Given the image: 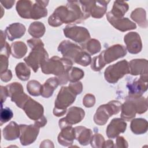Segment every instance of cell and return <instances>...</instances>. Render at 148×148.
Instances as JSON below:
<instances>
[{
    "label": "cell",
    "mask_w": 148,
    "mask_h": 148,
    "mask_svg": "<svg viewBox=\"0 0 148 148\" xmlns=\"http://www.w3.org/2000/svg\"><path fill=\"white\" fill-rule=\"evenodd\" d=\"M79 1H68L66 6L56 8L48 19L52 27H58L62 24H79L88 18L82 11Z\"/></svg>",
    "instance_id": "obj_1"
},
{
    "label": "cell",
    "mask_w": 148,
    "mask_h": 148,
    "mask_svg": "<svg viewBox=\"0 0 148 148\" xmlns=\"http://www.w3.org/2000/svg\"><path fill=\"white\" fill-rule=\"evenodd\" d=\"M73 62L64 57L54 56L46 60L41 65V71L45 74H53L57 76L59 84H65L68 80V72L71 69Z\"/></svg>",
    "instance_id": "obj_2"
},
{
    "label": "cell",
    "mask_w": 148,
    "mask_h": 148,
    "mask_svg": "<svg viewBox=\"0 0 148 148\" xmlns=\"http://www.w3.org/2000/svg\"><path fill=\"white\" fill-rule=\"evenodd\" d=\"M58 50L63 57L82 66H86L91 62L90 55L81 47L69 40H63L59 45Z\"/></svg>",
    "instance_id": "obj_3"
},
{
    "label": "cell",
    "mask_w": 148,
    "mask_h": 148,
    "mask_svg": "<svg viewBox=\"0 0 148 148\" xmlns=\"http://www.w3.org/2000/svg\"><path fill=\"white\" fill-rule=\"evenodd\" d=\"M126 54L127 49L123 45L117 44L110 46L91 60V68L94 71H99L106 64L123 57Z\"/></svg>",
    "instance_id": "obj_4"
},
{
    "label": "cell",
    "mask_w": 148,
    "mask_h": 148,
    "mask_svg": "<svg viewBox=\"0 0 148 148\" xmlns=\"http://www.w3.org/2000/svg\"><path fill=\"white\" fill-rule=\"evenodd\" d=\"M76 95L69 86L62 87L55 101L53 114L57 117L64 115L66 112V108L73 103Z\"/></svg>",
    "instance_id": "obj_5"
},
{
    "label": "cell",
    "mask_w": 148,
    "mask_h": 148,
    "mask_svg": "<svg viewBox=\"0 0 148 148\" xmlns=\"http://www.w3.org/2000/svg\"><path fill=\"white\" fill-rule=\"evenodd\" d=\"M121 107V103L117 101H112L99 106L94 116V122L99 125H103L110 117L120 111Z\"/></svg>",
    "instance_id": "obj_6"
},
{
    "label": "cell",
    "mask_w": 148,
    "mask_h": 148,
    "mask_svg": "<svg viewBox=\"0 0 148 148\" xmlns=\"http://www.w3.org/2000/svg\"><path fill=\"white\" fill-rule=\"evenodd\" d=\"M109 1H79L83 12L87 16L100 18L106 13Z\"/></svg>",
    "instance_id": "obj_7"
},
{
    "label": "cell",
    "mask_w": 148,
    "mask_h": 148,
    "mask_svg": "<svg viewBox=\"0 0 148 148\" xmlns=\"http://www.w3.org/2000/svg\"><path fill=\"white\" fill-rule=\"evenodd\" d=\"M128 73H130L128 62L124 60L109 66L105 71L104 77L108 83L113 84Z\"/></svg>",
    "instance_id": "obj_8"
},
{
    "label": "cell",
    "mask_w": 148,
    "mask_h": 148,
    "mask_svg": "<svg viewBox=\"0 0 148 148\" xmlns=\"http://www.w3.org/2000/svg\"><path fill=\"white\" fill-rule=\"evenodd\" d=\"M47 59H49V54L44 47H42L32 50L28 56L24 58V60L34 72H36L39 68Z\"/></svg>",
    "instance_id": "obj_9"
},
{
    "label": "cell",
    "mask_w": 148,
    "mask_h": 148,
    "mask_svg": "<svg viewBox=\"0 0 148 148\" xmlns=\"http://www.w3.org/2000/svg\"><path fill=\"white\" fill-rule=\"evenodd\" d=\"M6 88L12 101L14 102L18 108L23 109L29 97L24 92L22 85L20 83L14 82L7 85Z\"/></svg>",
    "instance_id": "obj_10"
},
{
    "label": "cell",
    "mask_w": 148,
    "mask_h": 148,
    "mask_svg": "<svg viewBox=\"0 0 148 148\" xmlns=\"http://www.w3.org/2000/svg\"><path fill=\"white\" fill-rule=\"evenodd\" d=\"M64 34L72 40L80 43H84L90 38L88 31L84 27L76 25H67L63 29Z\"/></svg>",
    "instance_id": "obj_11"
},
{
    "label": "cell",
    "mask_w": 148,
    "mask_h": 148,
    "mask_svg": "<svg viewBox=\"0 0 148 148\" xmlns=\"http://www.w3.org/2000/svg\"><path fill=\"white\" fill-rule=\"evenodd\" d=\"M85 112L81 108L73 106L68 110L66 116L60 120L58 124L61 129L66 126H72L73 124L80 123L84 118Z\"/></svg>",
    "instance_id": "obj_12"
},
{
    "label": "cell",
    "mask_w": 148,
    "mask_h": 148,
    "mask_svg": "<svg viewBox=\"0 0 148 148\" xmlns=\"http://www.w3.org/2000/svg\"><path fill=\"white\" fill-rule=\"evenodd\" d=\"M127 87L129 90L128 98H137L147 90V75H142L139 78L128 83Z\"/></svg>",
    "instance_id": "obj_13"
},
{
    "label": "cell",
    "mask_w": 148,
    "mask_h": 148,
    "mask_svg": "<svg viewBox=\"0 0 148 148\" xmlns=\"http://www.w3.org/2000/svg\"><path fill=\"white\" fill-rule=\"evenodd\" d=\"M20 140L23 146H27L32 143L36 139L39 127L35 124H20Z\"/></svg>",
    "instance_id": "obj_14"
},
{
    "label": "cell",
    "mask_w": 148,
    "mask_h": 148,
    "mask_svg": "<svg viewBox=\"0 0 148 148\" xmlns=\"http://www.w3.org/2000/svg\"><path fill=\"white\" fill-rule=\"evenodd\" d=\"M23 109L30 119L35 121L43 116L44 109L43 106L31 97L26 102Z\"/></svg>",
    "instance_id": "obj_15"
},
{
    "label": "cell",
    "mask_w": 148,
    "mask_h": 148,
    "mask_svg": "<svg viewBox=\"0 0 148 148\" xmlns=\"http://www.w3.org/2000/svg\"><path fill=\"white\" fill-rule=\"evenodd\" d=\"M126 49L131 54H137L142 49V40L140 35L136 32L127 33L124 38Z\"/></svg>",
    "instance_id": "obj_16"
},
{
    "label": "cell",
    "mask_w": 148,
    "mask_h": 148,
    "mask_svg": "<svg viewBox=\"0 0 148 148\" xmlns=\"http://www.w3.org/2000/svg\"><path fill=\"white\" fill-rule=\"evenodd\" d=\"M106 17L107 20L111 25H112L116 29L121 32L134 29L136 28L135 23L131 21L128 18H116L112 15L110 12L107 13Z\"/></svg>",
    "instance_id": "obj_17"
},
{
    "label": "cell",
    "mask_w": 148,
    "mask_h": 148,
    "mask_svg": "<svg viewBox=\"0 0 148 148\" xmlns=\"http://www.w3.org/2000/svg\"><path fill=\"white\" fill-rule=\"evenodd\" d=\"M127 128V123L123 119H113L107 127L106 133L108 137L113 139L119 136L120 133L125 132Z\"/></svg>",
    "instance_id": "obj_18"
},
{
    "label": "cell",
    "mask_w": 148,
    "mask_h": 148,
    "mask_svg": "<svg viewBox=\"0 0 148 148\" xmlns=\"http://www.w3.org/2000/svg\"><path fill=\"white\" fill-rule=\"evenodd\" d=\"M130 73L132 75H147V61L146 59H134L128 62Z\"/></svg>",
    "instance_id": "obj_19"
},
{
    "label": "cell",
    "mask_w": 148,
    "mask_h": 148,
    "mask_svg": "<svg viewBox=\"0 0 148 148\" xmlns=\"http://www.w3.org/2000/svg\"><path fill=\"white\" fill-rule=\"evenodd\" d=\"M26 28L24 25L20 23H12L9 25L5 30V33L10 41L20 38L25 32Z\"/></svg>",
    "instance_id": "obj_20"
},
{
    "label": "cell",
    "mask_w": 148,
    "mask_h": 148,
    "mask_svg": "<svg viewBox=\"0 0 148 148\" xmlns=\"http://www.w3.org/2000/svg\"><path fill=\"white\" fill-rule=\"evenodd\" d=\"M75 139L74 128L72 126H66L61 128V131L58 136V143L64 146H70L73 144Z\"/></svg>",
    "instance_id": "obj_21"
},
{
    "label": "cell",
    "mask_w": 148,
    "mask_h": 148,
    "mask_svg": "<svg viewBox=\"0 0 148 148\" xmlns=\"http://www.w3.org/2000/svg\"><path fill=\"white\" fill-rule=\"evenodd\" d=\"M75 139L83 146H86L90 143L92 137V131L91 129L83 126H77L74 128Z\"/></svg>",
    "instance_id": "obj_22"
},
{
    "label": "cell",
    "mask_w": 148,
    "mask_h": 148,
    "mask_svg": "<svg viewBox=\"0 0 148 148\" xmlns=\"http://www.w3.org/2000/svg\"><path fill=\"white\" fill-rule=\"evenodd\" d=\"M49 1H36L33 4L31 13V18L37 20L42 17H46L47 14V10L46 8Z\"/></svg>",
    "instance_id": "obj_23"
},
{
    "label": "cell",
    "mask_w": 148,
    "mask_h": 148,
    "mask_svg": "<svg viewBox=\"0 0 148 148\" xmlns=\"http://www.w3.org/2000/svg\"><path fill=\"white\" fill-rule=\"evenodd\" d=\"M121 118L127 121L134 119L136 113V106L133 101L129 98H127V100L121 105Z\"/></svg>",
    "instance_id": "obj_24"
},
{
    "label": "cell",
    "mask_w": 148,
    "mask_h": 148,
    "mask_svg": "<svg viewBox=\"0 0 148 148\" xmlns=\"http://www.w3.org/2000/svg\"><path fill=\"white\" fill-rule=\"evenodd\" d=\"M2 133L5 139L7 140H15L20 137V125L14 121H11L3 129Z\"/></svg>",
    "instance_id": "obj_25"
},
{
    "label": "cell",
    "mask_w": 148,
    "mask_h": 148,
    "mask_svg": "<svg viewBox=\"0 0 148 148\" xmlns=\"http://www.w3.org/2000/svg\"><path fill=\"white\" fill-rule=\"evenodd\" d=\"M33 3L31 1L21 0L17 2L16 10L19 16L24 18H31V13Z\"/></svg>",
    "instance_id": "obj_26"
},
{
    "label": "cell",
    "mask_w": 148,
    "mask_h": 148,
    "mask_svg": "<svg viewBox=\"0 0 148 148\" xmlns=\"http://www.w3.org/2000/svg\"><path fill=\"white\" fill-rule=\"evenodd\" d=\"M59 84V81L57 77L49 78L42 85L41 95L44 98L50 97Z\"/></svg>",
    "instance_id": "obj_27"
},
{
    "label": "cell",
    "mask_w": 148,
    "mask_h": 148,
    "mask_svg": "<svg viewBox=\"0 0 148 148\" xmlns=\"http://www.w3.org/2000/svg\"><path fill=\"white\" fill-rule=\"evenodd\" d=\"M148 124L146 120L142 118L133 119L131 122L130 128L133 133L136 135L145 134L147 131Z\"/></svg>",
    "instance_id": "obj_28"
},
{
    "label": "cell",
    "mask_w": 148,
    "mask_h": 148,
    "mask_svg": "<svg viewBox=\"0 0 148 148\" xmlns=\"http://www.w3.org/2000/svg\"><path fill=\"white\" fill-rule=\"evenodd\" d=\"M128 4L126 2L116 1L114 2L112 9L110 12L116 18H123L125 13L128 11Z\"/></svg>",
    "instance_id": "obj_29"
},
{
    "label": "cell",
    "mask_w": 148,
    "mask_h": 148,
    "mask_svg": "<svg viewBox=\"0 0 148 148\" xmlns=\"http://www.w3.org/2000/svg\"><path fill=\"white\" fill-rule=\"evenodd\" d=\"M131 18L135 21L139 26L142 28H147V21L146 19V13L143 8H136L132 12L131 14Z\"/></svg>",
    "instance_id": "obj_30"
},
{
    "label": "cell",
    "mask_w": 148,
    "mask_h": 148,
    "mask_svg": "<svg viewBox=\"0 0 148 148\" xmlns=\"http://www.w3.org/2000/svg\"><path fill=\"white\" fill-rule=\"evenodd\" d=\"M11 54L16 58H23L27 51L26 45L21 41H17L11 45Z\"/></svg>",
    "instance_id": "obj_31"
},
{
    "label": "cell",
    "mask_w": 148,
    "mask_h": 148,
    "mask_svg": "<svg viewBox=\"0 0 148 148\" xmlns=\"http://www.w3.org/2000/svg\"><path fill=\"white\" fill-rule=\"evenodd\" d=\"M82 48L90 55H93L101 50V46L99 40L95 39H91L82 44Z\"/></svg>",
    "instance_id": "obj_32"
},
{
    "label": "cell",
    "mask_w": 148,
    "mask_h": 148,
    "mask_svg": "<svg viewBox=\"0 0 148 148\" xmlns=\"http://www.w3.org/2000/svg\"><path fill=\"white\" fill-rule=\"evenodd\" d=\"M46 31L45 25L39 21L32 23L28 28L29 34L34 38H39L42 37Z\"/></svg>",
    "instance_id": "obj_33"
},
{
    "label": "cell",
    "mask_w": 148,
    "mask_h": 148,
    "mask_svg": "<svg viewBox=\"0 0 148 148\" xmlns=\"http://www.w3.org/2000/svg\"><path fill=\"white\" fill-rule=\"evenodd\" d=\"M17 77L23 81L28 80L31 75V71L28 65L25 63L20 62L17 64L15 68Z\"/></svg>",
    "instance_id": "obj_34"
},
{
    "label": "cell",
    "mask_w": 148,
    "mask_h": 148,
    "mask_svg": "<svg viewBox=\"0 0 148 148\" xmlns=\"http://www.w3.org/2000/svg\"><path fill=\"white\" fill-rule=\"evenodd\" d=\"M127 98L131 99L134 103L136 106L137 113L142 114L146 112L147 109V102L146 98L142 96L137 98Z\"/></svg>",
    "instance_id": "obj_35"
},
{
    "label": "cell",
    "mask_w": 148,
    "mask_h": 148,
    "mask_svg": "<svg viewBox=\"0 0 148 148\" xmlns=\"http://www.w3.org/2000/svg\"><path fill=\"white\" fill-rule=\"evenodd\" d=\"M42 88V85L35 80L29 81L27 84V91L32 96H39L41 95Z\"/></svg>",
    "instance_id": "obj_36"
},
{
    "label": "cell",
    "mask_w": 148,
    "mask_h": 148,
    "mask_svg": "<svg viewBox=\"0 0 148 148\" xmlns=\"http://www.w3.org/2000/svg\"><path fill=\"white\" fill-rule=\"evenodd\" d=\"M84 75L83 70L77 67H72L68 72V80L71 82H76L82 79Z\"/></svg>",
    "instance_id": "obj_37"
},
{
    "label": "cell",
    "mask_w": 148,
    "mask_h": 148,
    "mask_svg": "<svg viewBox=\"0 0 148 148\" xmlns=\"http://www.w3.org/2000/svg\"><path fill=\"white\" fill-rule=\"evenodd\" d=\"M2 104H1V119H0V125H2L4 123L9 121L13 116V113L12 110L9 108L2 107Z\"/></svg>",
    "instance_id": "obj_38"
},
{
    "label": "cell",
    "mask_w": 148,
    "mask_h": 148,
    "mask_svg": "<svg viewBox=\"0 0 148 148\" xmlns=\"http://www.w3.org/2000/svg\"><path fill=\"white\" fill-rule=\"evenodd\" d=\"M105 139L100 134L97 133L92 135L90 143L92 147H103Z\"/></svg>",
    "instance_id": "obj_39"
},
{
    "label": "cell",
    "mask_w": 148,
    "mask_h": 148,
    "mask_svg": "<svg viewBox=\"0 0 148 148\" xmlns=\"http://www.w3.org/2000/svg\"><path fill=\"white\" fill-rule=\"evenodd\" d=\"M95 102V98L94 95L87 94L83 99V104L86 108H91L93 106Z\"/></svg>",
    "instance_id": "obj_40"
},
{
    "label": "cell",
    "mask_w": 148,
    "mask_h": 148,
    "mask_svg": "<svg viewBox=\"0 0 148 148\" xmlns=\"http://www.w3.org/2000/svg\"><path fill=\"white\" fill-rule=\"evenodd\" d=\"M28 45L29 46V47L33 50L35 49H37L39 47H44V44L42 42V41L38 38H32L27 41Z\"/></svg>",
    "instance_id": "obj_41"
},
{
    "label": "cell",
    "mask_w": 148,
    "mask_h": 148,
    "mask_svg": "<svg viewBox=\"0 0 148 148\" xmlns=\"http://www.w3.org/2000/svg\"><path fill=\"white\" fill-rule=\"evenodd\" d=\"M69 87H71L77 95L80 94L83 90L82 83L79 81L76 82H71L69 84Z\"/></svg>",
    "instance_id": "obj_42"
},
{
    "label": "cell",
    "mask_w": 148,
    "mask_h": 148,
    "mask_svg": "<svg viewBox=\"0 0 148 148\" xmlns=\"http://www.w3.org/2000/svg\"><path fill=\"white\" fill-rule=\"evenodd\" d=\"M8 57L1 54L0 55V62H1V73H3L8 70Z\"/></svg>",
    "instance_id": "obj_43"
},
{
    "label": "cell",
    "mask_w": 148,
    "mask_h": 148,
    "mask_svg": "<svg viewBox=\"0 0 148 148\" xmlns=\"http://www.w3.org/2000/svg\"><path fill=\"white\" fill-rule=\"evenodd\" d=\"M128 142L123 136H118L116 139L114 147H128Z\"/></svg>",
    "instance_id": "obj_44"
},
{
    "label": "cell",
    "mask_w": 148,
    "mask_h": 148,
    "mask_svg": "<svg viewBox=\"0 0 148 148\" xmlns=\"http://www.w3.org/2000/svg\"><path fill=\"white\" fill-rule=\"evenodd\" d=\"M12 77V73L10 70L8 69L3 73H1V79L2 81L8 82L11 80Z\"/></svg>",
    "instance_id": "obj_45"
},
{
    "label": "cell",
    "mask_w": 148,
    "mask_h": 148,
    "mask_svg": "<svg viewBox=\"0 0 148 148\" xmlns=\"http://www.w3.org/2000/svg\"><path fill=\"white\" fill-rule=\"evenodd\" d=\"M1 54L5 55L7 57H9L11 54V47L9 46V44L6 42L5 45L1 47Z\"/></svg>",
    "instance_id": "obj_46"
},
{
    "label": "cell",
    "mask_w": 148,
    "mask_h": 148,
    "mask_svg": "<svg viewBox=\"0 0 148 148\" xmlns=\"http://www.w3.org/2000/svg\"><path fill=\"white\" fill-rule=\"evenodd\" d=\"M9 97L8 90L6 87H4L1 86V104L6 100L7 97Z\"/></svg>",
    "instance_id": "obj_47"
},
{
    "label": "cell",
    "mask_w": 148,
    "mask_h": 148,
    "mask_svg": "<svg viewBox=\"0 0 148 148\" xmlns=\"http://www.w3.org/2000/svg\"><path fill=\"white\" fill-rule=\"evenodd\" d=\"M46 123H47V119L44 116H43L39 119L36 120L34 124L38 126V127L40 128V127H44L46 124Z\"/></svg>",
    "instance_id": "obj_48"
},
{
    "label": "cell",
    "mask_w": 148,
    "mask_h": 148,
    "mask_svg": "<svg viewBox=\"0 0 148 148\" xmlns=\"http://www.w3.org/2000/svg\"><path fill=\"white\" fill-rule=\"evenodd\" d=\"M15 2V1H1V3L2 6H3L6 9H10L13 5H14Z\"/></svg>",
    "instance_id": "obj_49"
},
{
    "label": "cell",
    "mask_w": 148,
    "mask_h": 148,
    "mask_svg": "<svg viewBox=\"0 0 148 148\" xmlns=\"http://www.w3.org/2000/svg\"><path fill=\"white\" fill-rule=\"evenodd\" d=\"M6 34L2 31H1V47L3 46L6 43Z\"/></svg>",
    "instance_id": "obj_50"
},
{
    "label": "cell",
    "mask_w": 148,
    "mask_h": 148,
    "mask_svg": "<svg viewBox=\"0 0 148 148\" xmlns=\"http://www.w3.org/2000/svg\"><path fill=\"white\" fill-rule=\"evenodd\" d=\"M114 147L113 142L110 139L105 141L103 145V147Z\"/></svg>",
    "instance_id": "obj_51"
}]
</instances>
